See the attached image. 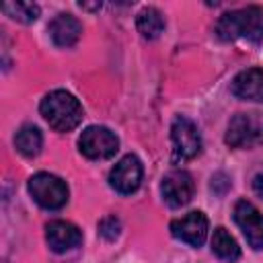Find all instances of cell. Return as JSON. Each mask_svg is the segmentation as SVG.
Instances as JSON below:
<instances>
[{
  "mask_svg": "<svg viewBox=\"0 0 263 263\" xmlns=\"http://www.w3.org/2000/svg\"><path fill=\"white\" fill-rule=\"evenodd\" d=\"M82 25L72 14H58L49 23V37L60 47H70L80 39Z\"/></svg>",
  "mask_w": 263,
  "mask_h": 263,
  "instance_id": "13",
  "label": "cell"
},
{
  "mask_svg": "<svg viewBox=\"0 0 263 263\" xmlns=\"http://www.w3.org/2000/svg\"><path fill=\"white\" fill-rule=\"evenodd\" d=\"M14 146L23 156H37L43 146V136L35 125H23L14 136Z\"/></svg>",
  "mask_w": 263,
  "mask_h": 263,
  "instance_id": "14",
  "label": "cell"
},
{
  "mask_svg": "<svg viewBox=\"0 0 263 263\" xmlns=\"http://www.w3.org/2000/svg\"><path fill=\"white\" fill-rule=\"evenodd\" d=\"M226 144L232 148H253L263 144V119L251 113H238L226 129Z\"/></svg>",
  "mask_w": 263,
  "mask_h": 263,
  "instance_id": "4",
  "label": "cell"
},
{
  "mask_svg": "<svg viewBox=\"0 0 263 263\" xmlns=\"http://www.w3.org/2000/svg\"><path fill=\"white\" fill-rule=\"evenodd\" d=\"M45 238H47V245L51 247V251L64 253V251H70V249H74V247L80 245L82 232H80L78 226H74L72 222L53 220V222H49L47 228H45Z\"/></svg>",
  "mask_w": 263,
  "mask_h": 263,
  "instance_id": "11",
  "label": "cell"
},
{
  "mask_svg": "<svg viewBox=\"0 0 263 263\" xmlns=\"http://www.w3.org/2000/svg\"><path fill=\"white\" fill-rule=\"evenodd\" d=\"M212 251L216 257L224 261H236L240 257V247L232 238V234L226 228H216L212 236Z\"/></svg>",
  "mask_w": 263,
  "mask_h": 263,
  "instance_id": "15",
  "label": "cell"
},
{
  "mask_svg": "<svg viewBox=\"0 0 263 263\" xmlns=\"http://www.w3.org/2000/svg\"><path fill=\"white\" fill-rule=\"evenodd\" d=\"M109 183L117 193H123V195L134 193L142 183V162L138 160V156H134V154L123 156L111 168Z\"/></svg>",
  "mask_w": 263,
  "mask_h": 263,
  "instance_id": "9",
  "label": "cell"
},
{
  "mask_svg": "<svg viewBox=\"0 0 263 263\" xmlns=\"http://www.w3.org/2000/svg\"><path fill=\"white\" fill-rule=\"evenodd\" d=\"M41 115L55 132H70L82 121V107L74 95L53 90L41 101Z\"/></svg>",
  "mask_w": 263,
  "mask_h": 263,
  "instance_id": "2",
  "label": "cell"
},
{
  "mask_svg": "<svg viewBox=\"0 0 263 263\" xmlns=\"http://www.w3.org/2000/svg\"><path fill=\"white\" fill-rule=\"evenodd\" d=\"M216 35L222 41H234L238 37L253 43L263 41V8L247 6L240 10L224 12L216 23Z\"/></svg>",
  "mask_w": 263,
  "mask_h": 263,
  "instance_id": "1",
  "label": "cell"
},
{
  "mask_svg": "<svg viewBox=\"0 0 263 263\" xmlns=\"http://www.w3.org/2000/svg\"><path fill=\"white\" fill-rule=\"evenodd\" d=\"M193 179L187 171H171L160 185L162 191V199L171 205V208H181L185 203L191 201L193 197Z\"/></svg>",
  "mask_w": 263,
  "mask_h": 263,
  "instance_id": "10",
  "label": "cell"
},
{
  "mask_svg": "<svg viewBox=\"0 0 263 263\" xmlns=\"http://www.w3.org/2000/svg\"><path fill=\"white\" fill-rule=\"evenodd\" d=\"M119 230H121V224L115 216H107L99 222V234L107 240H115L119 236Z\"/></svg>",
  "mask_w": 263,
  "mask_h": 263,
  "instance_id": "18",
  "label": "cell"
},
{
  "mask_svg": "<svg viewBox=\"0 0 263 263\" xmlns=\"http://www.w3.org/2000/svg\"><path fill=\"white\" fill-rule=\"evenodd\" d=\"M171 234L191 247H201L208 236V218L203 212H189L171 222Z\"/></svg>",
  "mask_w": 263,
  "mask_h": 263,
  "instance_id": "8",
  "label": "cell"
},
{
  "mask_svg": "<svg viewBox=\"0 0 263 263\" xmlns=\"http://www.w3.org/2000/svg\"><path fill=\"white\" fill-rule=\"evenodd\" d=\"M253 189H255V193L263 199V173H259V175L253 177Z\"/></svg>",
  "mask_w": 263,
  "mask_h": 263,
  "instance_id": "19",
  "label": "cell"
},
{
  "mask_svg": "<svg viewBox=\"0 0 263 263\" xmlns=\"http://www.w3.org/2000/svg\"><path fill=\"white\" fill-rule=\"evenodd\" d=\"M2 10L18 23H33L39 16V6L33 2H4Z\"/></svg>",
  "mask_w": 263,
  "mask_h": 263,
  "instance_id": "17",
  "label": "cell"
},
{
  "mask_svg": "<svg viewBox=\"0 0 263 263\" xmlns=\"http://www.w3.org/2000/svg\"><path fill=\"white\" fill-rule=\"evenodd\" d=\"M173 138V158L175 160H191L201 152V136L195 123L183 115L175 117L171 125Z\"/></svg>",
  "mask_w": 263,
  "mask_h": 263,
  "instance_id": "5",
  "label": "cell"
},
{
  "mask_svg": "<svg viewBox=\"0 0 263 263\" xmlns=\"http://www.w3.org/2000/svg\"><path fill=\"white\" fill-rule=\"evenodd\" d=\"M136 27L142 33V37L156 39L164 31V18L156 8H144L136 18Z\"/></svg>",
  "mask_w": 263,
  "mask_h": 263,
  "instance_id": "16",
  "label": "cell"
},
{
  "mask_svg": "<svg viewBox=\"0 0 263 263\" xmlns=\"http://www.w3.org/2000/svg\"><path fill=\"white\" fill-rule=\"evenodd\" d=\"M29 193L31 197L45 210H60L68 201V187L66 183L49 173H37L29 179Z\"/></svg>",
  "mask_w": 263,
  "mask_h": 263,
  "instance_id": "3",
  "label": "cell"
},
{
  "mask_svg": "<svg viewBox=\"0 0 263 263\" xmlns=\"http://www.w3.org/2000/svg\"><path fill=\"white\" fill-rule=\"evenodd\" d=\"M232 95L242 101H263V70L247 68L232 80Z\"/></svg>",
  "mask_w": 263,
  "mask_h": 263,
  "instance_id": "12",
  "label": "cell"
},
{
  "mask_svg": "<svg viewBox=\"0 0 263 263\" xmlns=\"http://www.w3.org/2000/svg\"><path fill=\"white\" fill-rule=\"evenodd\" d=\"M78 146H80V152L86 158L103 160V158H111L117 152L119 140L111 129H107L103 125H90L82 132V136L78 140Z\"/></svg>",
  "mask_w": 263,
  "mask_h": 263,
  "instance_id": "6",
  "label": "cell"
},
{
  "mask_svg": "<svg viewBox=\"0 0 263 263\" xmlns=\"http://www.w3.org/2000/svg\"><path fill=\"white\" fill-rule=\"evenodd\" d=\"M234 222L242 230L247 242L253 249H263V214L247 199L236 201L234 205Z\"/></svg>",
  "mask_w": 263,
  "mask_h": 263,
  "instance_id": "7",
  "label": "cell"
}]
</instances>
